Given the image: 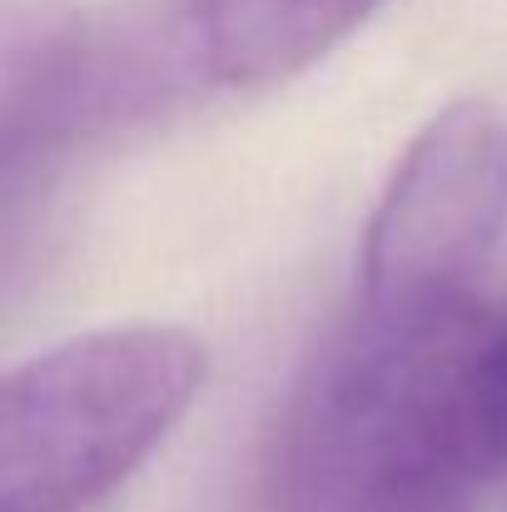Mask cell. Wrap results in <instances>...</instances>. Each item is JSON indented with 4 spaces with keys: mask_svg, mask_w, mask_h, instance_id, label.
<instances>
[{
    "mask_svg": "<svg viewBox=\"0 0 507 512\" xmlns=\"http://www.w3.org/2000/svg\"><path fill=\"white\" fill-rule=\"evenodd\" d=\"M507 229V120L483 100L438 110L393 165L358 269V314L448 324L478 314V284Z\"/></svg>",
    "mask_w": 507,
    "mask_h": 512,
    "instance_id": "cell-2",
    "label": "cell"
},
{
    "mask_svg": "<svg viewBox=\"0 0 507 512\" xmlns=\"http://www.w3.org/2000/svg\"><path fill=\"white\" fill-rule=\"evenodd\" d=\"M448 453L463 483L507 478V309L483 314L478 334L468 343L453 418H448Z\"/></svg>",
    "mask_w": 507,
    "mask_h": 512,
    "instance_id": "cell-4",
    "label": "cell"
},
{
    "mask_svg": "<svg viewBox=\"0 0 507 512\" xmlns=\"http://www.w3.org/2000/svg\"><path fill=\"white\" fill-rule=\"evenodd\" d=\"M383 0H179L189 65L229 90L304 75Z\"/></svg>",
    "mask_w": 507,
    "mask_h": 512,
    "instance_id": "cell-3",
    "label": "cell"
},
{
    "mask_svg": "<svg viewBox=\"0 0 507 512\" xmlns=\"http://www.w3.org/2000/svg\"><path fill=\"white\" fill-rule=\"evenodd\" d=\"M204 348L169 324L65 339L5 373L0 512H95L189 413Z\"/></svg>",
    "mask_w": 507,
    "mask_h": 512,
    "instance_id": "cell-1",
    "label": "cell"
},
{
    "mask_svg": "<svg viewBox=\"0 0 507 512\" xmlns=\"http://www.w3.org/2000/svg\"><path fill=\"white\" fill-rule=\"evenodd\" d=\"M353 512H468V508H463V488H438V493H408V498L368 503V508Z\"/></svg>",
    "mask_w": 507,
    "mask_h": 512,
    "instance_id": "cell-5",
    "label": "cell"
}]
</instances>
